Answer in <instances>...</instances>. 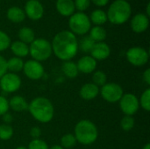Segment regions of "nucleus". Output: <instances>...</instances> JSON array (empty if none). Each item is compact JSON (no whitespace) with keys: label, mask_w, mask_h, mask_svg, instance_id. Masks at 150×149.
<instances>
[{"label":"nucleus","mask_w":150,"mask_h":149,"mask_svg":"<svg viewBox=\"0 0 150 149\" xmlns=\"http://www.w3.org/2000/svg\"><path fill=\"white\" fill-rule=\"evenodd\" d=\"M11 46V39L8 34L0 30V52L6 50Z\"/></svg>","instance_id":"2f4dec72"},{"label":"nucleus","mask_w":150,"mask_h":149,"mask_svg":"<svg viewBox=\"0 0 150 149\" xmlns=\"http://www.w3.org/2000/svg\"><path fill=\"white\" fill-rule=\"evenodd\" d=\"M91 2H92L97 6L103 7V6H105L108 4L109 0H91Z\"/></svg>","instance_id":"4c0bfd02"},{"label":"nucleus","mask_w":150,"mask_h":149,"mask_svg":"<svg viewBox=\"0 0 150 149\" xmlns=\"http://www.w3.org/2000/svg\"><path fill=\"white\" fill-rule=\"evenodd\" d=\"M52 51L56 57L62 61H70L78 51V41L76 35L70 31L58 32L52 41Z\"/></svg>","instance_id":"f257e3e1"},{"label":"nucleus","mask_w":150,"mask_h":149,"mask_svg":"<svg viewBox=\"0 0 150 149\" xmlns=\"http://www.w3.org/2000/svg\"><path fill=\"white\" fill-rule=\"evenodd\" d=\"M91 22L95 24L96 25H102L107 21V15L106 12L103 10L98 9L95 10L91 12V18H90Z\"/></svg>","instance_id":"5701e85b"},{"label":"nucleus","mask_w":150,"mask_h":149,"mask_svg":"<svg viewBox=\"0 0 150 149\" xmlns=\"http://www.w3.org/2000/svg\"><path fill=\"white\" fill-rule=\"evenodd\" d=\"M143 149H150V144H147V145L143 148Z\"/></svg>","instance_id":"37998d69"},{"label":"nucleus","mask_w":150,"mask_h":149,"mask_svg":"<svg viewBox=\"0 0 150 149\" xmlns=\"http://www.w3.org/2000/svg\"><path fill=\"white\" fill-rule=\"evenodd\" d=\"M55 7L57 11L64 17H70L76 10L73 0H57Z\"/></svg>","instance_id":"dca6fc26"},{"label":"nucleus","mask_w":150,"mask_h":149,"mask_svg":"<svg viewBox=\"0 0 150 149\" xmlns=\"http://www.w3.org/2000/svg\"><path fill=\"white\" fill-rule=\"evenodd\" d=\"M98 135V128L90 120L79 121L75 127V137L76 141L83 145H90L96 141Z\"/></svg>","instance_id":"20e7f679"},{"label":"nucleus","mask_w":150,"mask_h":149,"mask_svg":"<svg viewBox=\"0 0 150 149\" xmlns=\"http://www.w3.org/2000/svg\"><path fill=\"white\" fill-rule=\"evenodd\" d=\"M91 57L95 59L96 61L97 60L103 61L109 57L111 54V49H110V47L104 41L97 42L95 43L93 48L91 49Z\"/></svg>","instance_id":"4468645a"},{"label":"nucleus","mask_w":150,"mask_h":149,"mask_svg":"<svg viewBox=\"0 0 150 149\" xmlns=\"http://www.w3.org/2000/svg\"><path fill=\"white\" fill-rule=\"evenodd\" d=\"M21 85L20 77L14 73H5L0 78V87L5 92H14Z\"/></svg>","instance_id":"9d476101"},{"label":"nucleus","mask_w":150,"mask_h":149,"mask_svg":"<svg viewBox=\"0 0 150 149\" xmlns=\"http://www.w3.org/2000/svg\"><path fill=\"white\" fill-rule=\"evenodd\" d=\"M149 7H150V4L149 3L148 4V5H147V16L149 17L150 15V9H149Z\"/></svg>","instance_id":"79ce46f5"},{"label":"nucleus","mask_w":150,"mask_h":149,"mask_svg":"<svg viewBox=\"0 0 150 149\" xmlns=\"http://www.w3.org/2000/svg\"><path fill=\"white\" fill-rule=\"evenodd\" d=\"M90 37L97 43L103 42L106 38V31L100 25H96L90 29Z\"/></svg>","instance_id":"412c9836"},{"label":"nucleus","mask_w":150,"mask_h":149,"mask_svg":"<svg viewBox=\"0 0 150 149\" xmlns=\"http://www.w3.org/2000/svg\"><path fill=\"white\" fill-rule=\"evenodd\" d=\"M10 47H11V52L16 55V57H18V58L25 57L29 54V47L27 46V44L20 40L14 41L13 43L11 44Z\"/></svg>","instance_id":"6ab92c4d"},{"label":"nucleus","mask_w":150,"mask_h":149,"mask_svg":"<svg viewBox=\"0 0 150 149\" xmlns=\"http://www.w3.org/2000/svg\"><path fill=\"white\" fill-rule=\"evenodd\" d=\"M16 149H27L26 148H25V147H18V148H17Z\"/></svg>","instance_id":"c03bdc74"},{"label":"nucleus","mask_w":150,"mask_h":149,"mask_svg":"<svg viewBox=\"0 0 150 149\" xmlns=\"http://www.w3.org/2000/svg\"><path fill=\"white\" fill-rule=\"evenodd\" d=\"M106 80H107V77H106V75L101 71V70H98V71H96L93 76H92V81H93V83L95 85H97L98 87V86H103L106 83Z\"/></svg>","instance_id":"cd10ccee"},{"label":"nucleus","mask_w":150,"mask_h":149,"mask_svg":"<svg viewBox=\"0 0 150 149\" xmlns=\"http://www.w3.org/2000/svg\"><path fill=\"white\" fill-rule=\"evenodd\" d=\"M10 106H9V102L6 98H4V97L0 96V115L3 116L4 114H5L8 110H9Z\"/></svg>","instance_id":"f704fd0d"},{"label":"nucleus","mask_w":150,"mask_h":149,"mask_svg":"<svg viewBox=\"0 0 150 149\" xmlns=\"http://www.w3.org/2000/svg\"><path fill=\"white\" fill-rule=\"evenodd\" d=\"M127 59L134 66L141 67L149 61V53L141 47H134L127 51Z\"/></svg>","instance_id":"0eeeda50"},{"label":"nucleus","mask_w":150,"mask_h":149,"mask_svg":"<svg viewBox=\"0 0 150 149\" xmlns=\"http://www.w3.org/2000/svg\"><path fill=\"white\" fill-rule=\"evenodd\" d=\"M9 106L15 112H23L28 109V104L21 96H15L11 98Z\"/></svg>","instance_id":"aec40b11"},{"label":"nucleus","mask_w":150,"mask_h":149,"mask_svg":"<svg viewBox=\"0 0 150 149\" xmlns=\"http://www.w3.org/2000/svg\"><path fill=\"white\" fill-rule=\"evenodd\" d=\"M13 135V130L11 126L4 124L0 126V139L3 141L10 140Z\"/></svg>","instance_id":"c85d7f7f"},{"label":"nucleus","mask_w":150,"mask_h":149,"mask_svg":"<svg viewBox=\"0 0 150 149\" xmlns=\"http://www.w3.org/2000/svg\"><path fill=\"white\" fill-rule=\"evenodd\" d=\"M120 106L121 111L127 116H132L138 111L140 107L139 100L134 94L123 95L120 100Z\"/></svg>","instance_id":"1a4fd4ad"},{"label":"nucleus","mask_w":150,"mask_h":149,"mask_svg":"<svg viewBox=\"0 0 150 149\" xmlns=\"http://www.w3.org/2000/svg\"><path fill=\"white\" fill-rule=\"evenodd\" d=\"M27 149H49V148L45 141L40 139H35L29 143Z\"/></svg>","instance_id":"473e14b6"},{"label":"nucleus","mask_w":150,"mask_h":149,"mask_svg":"<svg viewBox=\"0 0 150 149\" xmlns=\"http://www.w3.org/2000/svg\"><path fill=\"white\" fill-rule=\"evenodd\" d=\"M28 109L32 116L41 123H48L54 117V106L52 103L43 97L34 98L28 105Z\"/></svg>","instance_id":"f03ea898"},{"label":"nucleus","mask_w":150,"mask_h":149,"mask_svg":"<svg viewBox=\"0 0 150 149\" xmlns=\"http://www.w3.org/2000/svg\"><path fill=\"white\" fill-rule=\"evenodd\" d=\"M51 43L42 38L35 39L29 47V54L34 61H42L47 60L52 54Z\"/></svg>","instance_id":"39448f33"},{"label":"nucleus","mask_w":150,"mask_h":149,"mask_svg":"<svg viewBox=\"0 0 150 149\" xmlns=\"http://www.w3.org/2000/svg\"><path fill=\"white\" fill-rule=\"evenodd\" d=\"M121 128L125 131H130L134 128V119L132 116H127L126 115L120 122Z\"/></svg>","instance_id":"7c9ffc66"},{"label":"nucleus","mask_w":150,"mask_h":149,"mask_svg":"<svg viewBox=\"0 0 150 149\" xmlns=\"http://www.w3.org/2000/svg\"><path fill=\"white\" fill-rule=\"evenodd\" d=\"M61 143H62V147L63 148H71L72 147H74L76 145V139L75 135H73L71 133H67L62 136V138L61 140Z\"/></svg>","instance_id":"bb28decb"},{"label":"nucleus","mask_w":150,"mask_h":149,"mask_svg":"<svg viewBox=\"0 0 150 149\" xmlns=\"http://www.w3.org/2000/svg\"><path fill=\"white\" fill-rule=\"evenodd\" d=\"M24 61L21 58L18 57H12L7 61V70H10V73H18L23 70Z\"/></svg>","instance_id":"393cba45"},{"label":"nucleus","mask_w":150,"mask_h":149,"mask_svg":"<svg viewBox=\"0 0 150 149\" xmlns=\"http://www.w3.org/2000/svg\"><path fill=\"white\" fill-rule=\"evenodd\" d=\"M149 25V17L144 13H138L131 19V28L136 33L145 32Z\"/></svg>","instance_id":"ddd939ff"},{"label":"nucleus","mask_w":150,"mask_h":149,"mask_svg":"<svg viewBox=\"0 0 150 149\" xmlns=\"http://www.w3.org/2000/svg\"><path fill=\"white\" fill-rule=\"evenodd\" d=\"M3 119H4V121L5 123H11L12 121V116L11 114L7 113V112L3 115Z\"/></svg>","instance_id":"ea45409f"},{"label":"nucleus","mask_w":150,"mask_h":149,"mask_svg":"<svg viewBox=\"0 0 150 149\" xmlns=\"http://www.w3.org/2000/svg\"><path fill=\"white\" fill-rule=\"evenodd\" d=\"M69 26L70 28V32L75 35H84L90 31L91 22L87 14L77 11L69 17Z\"/></svg>","instance_id":"423d86ee"},{"label":"nucleus","mask_w":150,"mask_h":149,"mask_svg":"<svg viewBox=\"0 0 150 149\" xmlns=\"http://www.w3.org/2000/svg\"><path fill=\"white\" fill-rule=\"evenodd\" d=\"M23 70L25 75L32 80H39L44 75L43 66L37 61L30 60L24 63Z\"/></svg>","instance_id":"9b49d317"},{"label":"nucleus","mask_w":150,"mask_h":149,"mask_svg":"<svg viewBox=\"0 0 150 149\" xmlns=\"http://www.w3.org/2000/svg\"><path fill=\"white\" fill-rule=\"evenodd\" d=\"M49 149H64L62 146H59V145H54L53 146L52 148H50Z\"/></svg>","instance_id":"a19ab883"},{"label":"nucleus","mask_w":150,"mask_h":149,"mask_svg":"<svg viewBox=\"0 0 150 149\" xmlns=\"http://www.w3.org/2000/svg\"><path fill=\"white\" fill-rule=\"evenodd\" d=\"M76 66H77L78 71L84 73V74H90L95 70L97 67V61L93 59L91 56L86 55V56L82 57L78 61Z\"/></svg>","instance_id":"2eb2a0df"},{"label":"nucleus","mask_w":150,"mask_h":149,"mask_svg":"<svg viewBox=\"0 0 150 149\" xmlns=\"http://www.w3.org/2000/svg\"><path fill=\"white\" fill-rule=\"evenodd\" d=\"M40 134H41V130H40L39 127L34 126V127H33V128L31 129V131H30V135L33 138V140L39 139L40 136Z\"/></svg>","instance_id":"e433bc0d"},{"label":"nucleus","mask_w":150,"mask_h":149,"mask_svg":"<svg viewBox=\"0 0 150 149\" xmlns=\"http://www.w3.org/2000/svg\"><path fill=\"white\" fill-rule=\"evenodd\" d=\"M74 4H75V8L78 11L83 12L90 7L91 0H75Z\"/></svg>","instance_id":"72a5a7b5"},{"label":"nucleus","mask_w":150,"mask_h":149,"mask_svg":"<svg viewBox=\"0 0 150 149\" xmlns=\"http://www.w3.org/2000/svg\"><path fill=\"white\" fill-rule=\"evenodd\" d=\"M132 7L127 0H115L106 12L107 20L114 25H122L131 17Z\"/></svg>","instance_id":"7ed1b4c3"},{"label":"nucleus","mask_w":150,"mask_h":149,"mask_svg":"<svg viewBox=\"0 0 150 149\" xmlns=\"http://www.w3.org/2000/svg\"><path fill=\"white\" fill-rule=\"evenodd\" d=\"M62 70L63 74L66 76H68L69 78L76 77L78 75V72H79L76 64L73 61H67L62 64Z\"/></svg>","instance_id":"4be33fe9"},{"label":"nucleus","mask_w":150,"mask_h":149,"mask_svg":"<svg viewBox=\"0 0 150 149\" xmlns=\"http://www.w3.org/2000/svg\"><path fill=\"white\" fill-rule=\"evenodd\" d=\"M7 72V61L0 55V78Z\"/></svg>","instance_id":"c9c22d12"},{"label":"nucleus","mask_w":150,"mask_h":149,"mask_svg":"<svg viewBox=\"0 0 150 149\" xmlns=\"http://www.w3.org/2000/svg\"><path fill=\"white\" fill-rule=\"evenodd\" d=\"M6 16L7 18L13 23H20L24 21V19L25 18V14L24 10L17 6H12L9 8L7 10Z\"/></svg>","instance_id":"a211bd4d"},{"label":"nucleus","mask_w":150,"mask_h":149,"mask_svg":"<svg viewBox=\"0 0 150 149\" xmlns=\"http://www.w3.org/2000/svg\"><path fill=\"white\" fill-rule=\"evenodd\" d=\"M99 93V88L94 83H86L80 90V96L84 100H92Z\"/></svg>","instance_id":"f3484780"},{"label":"nucleus","mask_w":150,"mask_h":149,"mask_svg":"<svg viewBox=\"0 0 150 149\" xmlns=\"http://www.w3.org/2000/svg\"><path fill=\"white\" fill-rule=\"evenodd\" d=\"M18 38L20 40V41L28 44V43H32L34 40H35V34L33 29L29 28V27H22L19 29L18 31Z\"/></svg>","instance_id":"b1692460"},{"label":"nucleus","mask_w":150,"mask_h":149,"mask_svg":"<svg viewBox=\"0 0 150 149\" xmlns=\"http://www.w3.org/2000/svg\"><path fill=\"white\" fill-rule=\"evenodd\" d=\"M101 95L103 98L110 103H115L121 99L123 96V89L115 83H105L101 88Z\"/></svg>","instance_id":"6e6552de"},{"label":"nucleus","mask_w":150,"mask_h":149,"mask_svg":"<svg viewBox=\"0 0 150 149\" xmlns=\"http://www.w3.org/2000/svg\"><path fill=\"white\" fill-rule=\"evenodd\" d=\"M143 79L148 84H150V68H147L143 73Z\"/></svg>","instance_id":"58836bf2"},{"label":"nucleus","mask_w":150,"mask_h":149,"mask_svg":"<svg viewBox=\"0 0 150 149\" xmlns=\"http://www.w3.org/2000/svg\"><path fill=\"white\" fill-rule=\"evenodd\" d=\"M95 43L96 42L90 36H85L80 40V43H78V48L80 47V49L84 53H91Z\"/></svg>","instance_id":"a878e982"},{"label":"nucleus","mask_w":150,"mask_h":149,"mask_svg":"<svg viewBox=\"0 0 150 149\" xmlns=\"http://www.w3.org/2000/svg\"><path fill=\"white\" fill-rule=\"evenodd\" d=\"M25 14L32 20H39L43 17L44 7L39 0H28L25 5Z\"/></svg>","instance_id":"f8f14e48"},{"label":"nucleus","mask_w":150,"mask_h":149,"mask_svg":"<svg viewBox=\"0 0 150 149\" xmlns=\"http://www.w3.org/2000/svg\"><path fill=\"white\" fill-rule=\"evenodd\" d=\"M139 104L141 105V106L146 110V111H149L150 110V89H147L142 95L141 99Z\"/></svg>","instance_id":"c756f323"}]
</instances>
